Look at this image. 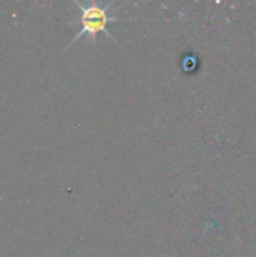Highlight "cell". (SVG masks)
<instances>
[{
	"instance_id": "1",
	"label": "cell",
	"mask_w": 256,
	"mask_h": 257,
	"mask_svg": "<svg viewBox=\"0 0 256 257\" xmlns=\"http://www.w3.org/2000/svg\"><path fill=\"white\" fill-rule=\"evenodd\" d=\"M78 9H80V17H78V23L81 26V29L75 33V36L68 42L66 48L71 47L77 39H80L81 36H89L91 42L95 44V39H97V35L104 32L107 38L116 41V38L109 32V23L112 21H116L119 20L118 17H113L110 15V8L113 6V2L112 3H107L104 6L101 5H97V3H91V5H84V3H80V2H74Z\"/></svg>"
}]
</instances>
